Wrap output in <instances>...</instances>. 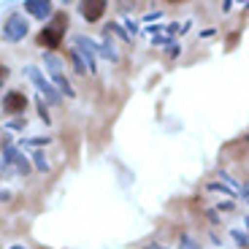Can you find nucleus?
I'll list each match as a JSON object with an SVG mask.
<instances>
[{
  "instance_id": "9d476101",
  "label": "nucleus",
  "mask_w": 249,
  "mask_h": 249,
  "mask_svg": "<svg viewBox=\"0 0 249 249\" xmlns=\"http://www.w3.org/2000/svg\"><path fill=\"white\" fill-rule=\"evenodd\" d=\"M38 114H41V119L49 124V114H46V103H44V100H38Z\"/></svg>"
},
{
  "instance_id": "7ed1b4c3",
  "label": "nucleus",
  "mask_w": 249,
  "mask_h": 249,
  "mask_svg": "<svg viewBox=\"0 0 249 249\" xmlns=\"http://www.w3.org/2000/svg\"><path fill=\"white\" fill-rule=\"evenodd\" d=\"M25 73L30 76V81L36 84L38 89H41V95H46V100H49L52 106H57V103H60V95H57V92H54V87H52V84L44 79V76H41V71H38V68H33V65H27V68H25Z\"/></svg>"
},
{
  "instance_id": "f257e3e1",
  "label": "nucleus",
  "mask_w": 249,
  "mask_h": 249,
  "mask_svg": "<svg viewBox=\"0 0 249 249\" xmlns=\"http://www.w3.org/2000/svg\"><path fill=\"white\" fill-rule=\"evenodd\" d=\"M65 27H68V14H54V19H52V25L44 27V30L38 33V44L44 46V49H54V46L62 44V33H65Z\"/></svg>"
},
{
  "instance_id": "39448f33",
  "label": "nucleus",
  "mask_w": 249,
  "mask_h": 249,
  "mask_svg": "<svg viewBox=\"0 0 249 249\" xmlns=\"http://www.w3.org/2000/svg\"><path fill=\"white\" fill-rule=\"evenodd\" d=\"M46 71H49V73H52V79L57 81V87H60L62 92L68 95V98H73V89H71L68 79L62 76V71H60V60H57L54 54H46Z\"/></svg>"
},
{
  "instance_id": "4468645a",
  "label": "nucleus",
  "mask_w": 249,
  "mask_h": 249,
  "mask_svg": "<svg viewBox=\"0 0 249 249\" xmlns=\"http://www.w3.org/2000/svg\"><path fill=\"white\" fill-rule=\"evenodd\" d=\"M146 249H165V247H160V244H149Z\"/></svg>"
},
{
  "instance_id": "6e6552de",
  "label": "nucleus",
  "mask_w": 249,
  "mask_h": 249,
  "mask_svg": "<svg viewBox=\"0 0 249 249\" xmlns=\"http://www.w3.org/2000/svg\"><path fill=\"white\" fill-rule=\"evenodd\" d=\"M25 11L33 14V17H38V19H46L52 14V3H49V0H27Z\"/></svg>"
},
{
  "instance_id": "20e7f679",
  "label": "nucleus",
  "mask_w": 249,
  "mask_h": 249,
  "mask_svg": "<svg viewBox=\"0 0 249 249\" xmlns=\"http://www.w3.org/2000/svg\"><path fill=\"white\" fill-rule=\"evenodd\" d=\"M25 33H27V22L22 17H17V14H14V17H8V22H6V27H3V38H6V41H22V38H25Z\"/></svg>"
},
{
  "instance_id": "f03ea898",
  "label": "nucleus",
  "mask_w": 249,
  "mask_h": 249,
  "mask_svg": "<svg viewBox=\"0 0 249 249\" xmlns=\"http://www.w3.org/2000/svg\"><path fill=\"white\" fill-rule=\"evenodd\" d=\"M17 171V174L27 176L30 174V160H27L22 152H17L11 143H6V149H3V171Z\"/></svg>"
},
{
  "instance_id": "423d86ee",
  "label": "nucleus",
  "mask_w": 249,
  "mask_h": 249,
  "mask_svg": "<svg viewBox=\"0 0 249 249\" xmlns=\"http://www.w3.org/2000/svg\"><path fill=\"white\" fill-rule=\"evenodd\" d=\"M3 108L11 114H22L27 108V95L25 92H8L6 98H3Z\"/></svg>"
},
{
  "instance_id": "1a4fd4ad",
  "label": "nucleus",
  "mask_w": 249,
  "mask_h": 249,
  "mask_svg": "<svg viewBox=\"0 0 249 249\" xmlns=\"http://www.w3.org/2000/svg\"><path fill=\"white\" fill-rule=\"evenodd\" d=\"M33 162H36V168H38V171H44V174H46L49 162H46V155H44V152H33Z\"/></svg>"
},
{
  "instance_id": "9b49d317",
  "label": "nucleus",
  "mask_w": 249,
  "mask_h": 249,
  "mask_svg": "<svg viewBox=\"0 0 249 249\" xmlns=\"http://www.w3.org/2000/svg\"><path fill=\"white\" fill-rule=\"evenodd\" d=\"M27 146H44V143H46V138H27Z\"/></svg>"
},
{
  "instance_id": "ddd939ff",
  "label": "nucleus",
  "mask_w": 249,
  "mask_h": 249,
  "mask_svg": "<svg viewBox=\"0 0 249 249\" xmlns=\"http://www.w3.org/2000/svg\"><path fill=\"white\" fill-rule=\"evenodd\" d=\"M8 79V68H6V65H0V87H3V81H6Z\"/></svg>"
},
{
  "instance_id": "f8f14e48",
  "label": "nucleus",
  "mask_w": 249,
  "mask_h": 249,
  "mask_svg": "<svg viewBox=\"0 0 249 249\" xmlns=\"http://www.w3.org/2000/svg\"><path fill=\"white\" fill-rule=\"evenodd\" d=\"M233 238H236V241L241 244V247H247V236H244V233H238V231H236V233H233Z\"/></svg>"
},
{
  "instance_id": "0eeeda50",
  "label": "nucleus",
  "mask_w": 249,
  "mask_h": 249,
  "mask_svg": "<svg viewBox=\"0 0 249 249\" xmlns=\"http://www.w3.org/2000/svg\"><path fill=\"white\" fill-rule=\"evenodd\" d=\"M103 11H106V3L103 0H87V3H81V14H84L87 22H98L103 17Z\"/></svg>"
}]
</instances>
